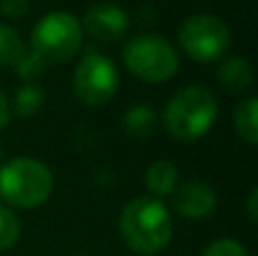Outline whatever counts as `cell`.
<instances>
[{
    "mask_svg": "<svg viewBox=\"0 0 258 256\" xmlns=\"http://www.w3.org/2000/svg\"><path fill=\"white\" fill-rule=\"evenodd\" d=\"M48 68H50L48 63L41 61L32 50H27V52L21 57V61L14 66V71H16V75L21 77L23 82H36V80H41V77L45 75Z\"/></svg>",
    "mask_w": 258,
    "mask_h": 256,
    "instance_id": "e0dca14e",
    "label": "cell"
},
{
    "mask_svg": "<svg viewBox=\"0 0 258 256\" xmlns=\"http://www.w3.org/2000/svg\"><path fill=\"white\" fill-rule=\"evenodd\" d=\"M247 218H249L251 225L258 222V188H251L249 195H247Z\"/></svg>",
    "mask_w": 258,
    "mask_h": 256,
    "instance_id": "44dd1931",
    "label": "cell"
},
{
    "mask_svg": "<svg viewBox=\"0 0 258 256\" xmlns=\"http://www.w3.org/2000/svg\"><path fill=\"white\" fill-rule=\"evenodd\" d=\"M84 43L80 18L71 12H48L34 23L30 34V48L48 66L68 63L80 54Z\"/></svg>",
    "mask_w": 258,
    "mask_h": 256,
    "instance_id": "277c9868",
    "label": "cell"
},
{
    "mask_svg": "<svg viewBox=\"0 0 258 256\" xmlns=\"http://www.w3.org/2000/svg\"><path fill=\"white\" fill-rule=\"evenodd\" d=\"M129 23L132 18L127 9L116 3H95L80 18L82 32L100 43H116L122 36H127Z\"/></svg>",
    "mask_w": 258,
    "mask_h": 256,
    "instance_id": "ba28073f",
    "label": "cell"
},
{
    "mask_svg": "<svg viewBox=\"0 0 258 256\" xmlns=\"http://www.w3.org/2000/svg\"><path fill=\"white\" fill-rule=\"evenodd\" d=\"M220 113L218 95L206 84H186L165 102L161 122L179 143L200 141L213 130Z\"/></svg>",
    "mask_w": 258,
    "mask_h": 256,
    "instance_id": "7a4b0ae2",
    "label": "cell"
},
{
    "mask_svg": "<svg viewBox=\"0 0 258 256\" xmlns=\"http://www.w3.org/2000/svg\"><path fill=\"white\" fill-rule=\"evenodd\" d=\"M5 161V152H3V145H0V163Z\"/></svg>",
    "mask_w": 258,
    "mask_h": 256,
    "instance_id": "7402d4cb",
    "label": "cell"
},
{
    "mask_svg": "<svg viewBox=\"0 0 258 256\" xmlns=\"http://www.w3.org/2000/svg\"><path fill=\"white\" fill-rule=\"evenodd\" d=\"M233 130L247 145L258 143V100L254 95H245L233 107Z\"/></svg>",
    "mask_w": 258,
    "mask_h": 256,
    "instance_id": "5bb4252c",
    "label": "cell"
},
{
    "mask_svg": "<svg viewBox=\"0 0 258 256\" xmlns=\"http://www.w3.org/2000/svg\"><path fill=\"white\" fill-rule=\"evenodd\" d=\"M54 175L36 157H12L0 163V202L9 209H39L52 198Z\"/></svg>",
    "mask_w": 258,
    "mask_h": 256,
    "instance_id": "3957f363",
    "label": "cell"
},
{
    "mask_svg": "<svg viewBox=\"0 0 258 256\" xmlns=\"http://www.w3.org/2000/svg\"><path fill=\"white\" fill-rule=\"evenodd\" d=\"M159 125H161V116L156 113V109L152 104L138 102L122 113V130L134 139H147V136H152L159 130Z\"/></svg>",
    "mask_w": 258,
    "mask_h": 256,
    "instance_id": "7c38bea8",
    "label": "cell"
},
{
    "mask_svg": "<svg viewBox=\"0 0 258 256\" xmlns=\"http://www.w3.org/2000/svg\"><path fill=\"white\" fill-rule=\"evenodd\" d=\"M27 52V43L14 25L0 23V66L14 68Z\"/></svg>",
    "mask_w": 258,
    "mask_h": 256,
    "instance_id": "9a60e30c",
    "label": "cell"
},
{
    "mask_svg": "<svg viewBox=\"0 0 258 256\" xmlns=\"http://www.w3.org/2000/svg\"><path fill=\"white\" fill-rule=\"evenodd\" d=\"M254 66L247 57L233 54V57L222 59L218 68V84L229 95H249V91L254 89Z\"/></svg>",
    "mask_w": 258,
    "mask_h": 256,
    "instance_id": "30bf717a",
    "label": "cell"
},
{
    "mask_svg": "<svg viewBox=\"0 0 258 256\" xmlns=\"http://www.w3.org/2000/svg\"><path fill=\"white\" fill-rule=\"evenodd\" d=\"M23 222L14 209L0 204V252H7L21 240Z\"/></svg>",
    "mask_w": 258,
    "mask_h": 256,
    "instance_id": "2e32d148",
    "label": "cell"
},
{
    "mask_svg": "<svg viewBox=\"0 0 258 256\" xmlns=\"http://www.w3.org/2000/svg\"><path fill=\"white\" fill-rule=\"evenodd\" d=\"M143 181H145V188L152 198L165 200L172 195V190L179 184V168L170 159H156L154 163L147 166Z\"/></svg>",
    "mask_w": 258,
    "mask_h": 256,
    "instance_id": "8fae6325",
    "label": "cell"
},
{
    "mask_svg": "<svg viewBox=\"0 0 258 256\" xmlns=\"http://www.w3.org/2000/svg\"><path fill=\"white\" fill-rule=\"evenodd\" d=\"M30 12V0H0V14L12 21H18Z\"/></svg>",
    "mask_w": 258,
    "mask_h": 256,
    "instance_id": "d6986e66",
    "label": "cell"
},
{
    "mask_svg": "<svg viewBox=\"0 0 258 256\" xmlns=\"http://www.w3.org/2000/svg\"><path fill=\"white\" fill-rule=\"evenodd\" d=\"M45 104V89L39 82H23L14 89V98L9 100L12 116L18 118H32L43 109Z\"/></svg>",
    "mask_w": 258,
    "mask_h": 256,
    "instance_id": "4fadbf2b",
    "label": "cell"
},
{
    "mask_svg": "<svg viewBox=\"0 0 258 256\" xmlns=\"http://www.w3.org/2000/svg\"><path fill=\"white\" fill-rule=\"evenodd\" d=\"M118 231L122 243L134 254L154 256L172 243V213L163 200L138 195L129 200L118 216Z\"/></svg>",
    "mask_w": 258,
    "mask_h": 256,
    "instance_id": "6da1fadb",
    "label": "cell"
},
{
    "mask_svg": "<svg viewBox=\"0 0 258 256\" xmlns=\"http://www.w3.org/2000/svg\"><path fill=\"white\" fill-rule=\"evenodd\" d=\"M12 118L14 116H12V107H9V98H7V93L0 89V132L12 122Z\"/></svg>",
    "mask_w": 258,
    "mask_h": 256,
    "instance_id": "ffe728a7",
    "label": "cell"
},
{
    "mask_svg": "<svg viewBox=\"0 0 258 256\" xmlns=\"http://www.w3.org/2000/svg\"><path fill=\"white\" fill-rule=\"evenodd\" d=\"M71 86L77 102L84 107H104L116 98L120 89V71L111 57L89 50L77 61Z\"/></svg>",
    "mask_w": 258,
    "mask_h": 256,
    "instance_id": "52a82bcc",
    "label": "cell"
},
{
    "mask_svg": "<svg viewBox=\"0 0 258 256\" xmlns=\"http://www.w3.org/2000/svg\"><path fill=\"white\" fill-rule=\"evenodd\" d=\"M177 43L197 63L220 61L231 48V30L215 14H192L179 25Z\"/></svg>",
    "mask_w": 258,
    "mask_h": 256,
    "instance_id": "8992f818",
    "label": "cell"
},
{
    "mask_svg": "<svg viewBox=\"0 0 258 256\" xmlns=\"http://www.w3.org/2000/svg\"><path fill=\"white\" fill-rule=\"evenodd\" d=\"M122 63L136 80L147 84H163L179 73V50L163 34L143 32L122 48Z\"/></svg>",
    "mask_w": 258,
    "mask_h": 256,
    "instance_id": "5b68a950",
    "label": "cell"
},
{
    "mask_svg": "<svg viewBox=\"0 0 258 256\" xmlns=\"http://www.w3.org/2000/svg\"><path fill=\"white\" fill-rule=\"evenodd\" d=\"M170 204L172 211L186 220H206L218 209V193L204 179H186L179 181L177 188L172 190Z\"/></svg>",
    "mask_w": 258,
    "mask_h": 256,
    "instance_id": "9c48e42d",
    "label": "cell"
},
{
    "mask_svg": "<svg viewBox=\"0 0 258 256\" xmlns=\"http://www.w3.org/2000/svg\"><path fill=\"white\" fill-rule=\"evenodd\" d=\"M202 256H249V252L236 238H218L202 252Z\"/></svg>",
    "mask_w": 258,
    "mask_h": 256,
    "instance_id": "ac0fdd59",
    "label": "cell"
}]
</instances>
